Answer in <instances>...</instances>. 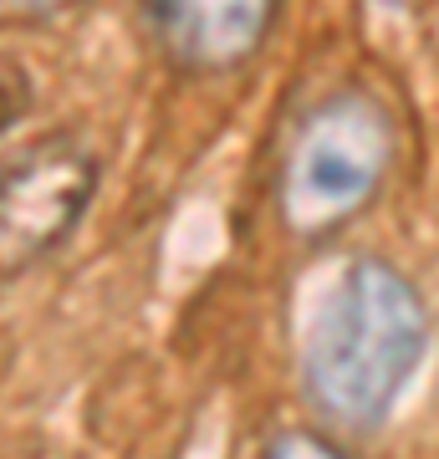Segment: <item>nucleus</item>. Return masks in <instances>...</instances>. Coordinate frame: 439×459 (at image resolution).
Wrapping results in <instances>:
<instances>
[{"instance_id":"obj_5","label":"nucleus","mask_w":439,"mask_h":459,"mask_svg":"<svg viewBox=\"0 0 439 459\" xmlns=\"http://www.w3.org/2000/svg\"><path fill=\"white\" fill-rule=\"evenodd\" d=\"M260 459H358V455H347L322 429H286L260 449Z\"/></svg>"},{"instance_id":"obj_7","label":"nucleus","mask_w":439,"mask_h":459,"mask_svg":"<svg viewBox=\"0 0 439 459\" xmlns=\"http://www.w3.org/2000/svg\"><path fill=\"white\" fill-rule=\"evenodd\" d=\"M82 0H0V26H47Z\"/></svg>"},{"instance_id":"obj_4","label":"nucleus","mask_w":439,"mask_h":459,"mask_svg":"<svg viewBox=\"0 0 439 459\" xmlns=\"http://www.w3.org/2000/svg\"><path fill=\"white\" fill-rule=\"evenodd\" d=\"M144 21L180 77H230L266 51L281 0H144Z\"/></svg>"},{"instance_id":"obj_1","label":"nucleus","mask_w":439,"mask_h":459,"mask_svg":"<svg viewBox=\"0 0 439 459\" xmlns=\"http://www.w3.org/2000/svg\"><path fill=\"white\" fill-rule=\"evenodd\" d=\"M429 352V307L408 271L358 255L322 301L302 347V398L322 424L368 434L393 413Z\"/></svg>"},{"instance_id":"obj_2","label":"nucleus","mask_w":439,"mask_h":459,"mask_svg":"<svg viewBox=\"0 0 439 459\" xmlns=\"http://www.w3.org/2000/svg\"><path fill=\"white\" fill-rule=\"evenodd\" d=\"M399 164V123L368 87H332L281 138L271 204L296 246H327L378 204Z\"/></svg>"},{"instance_id":"obj_3","label":"nucleus","mask_w":439,"mask_h":459,"mask_svg":"<svg viewBox=\"0 0 439 459\" xmlns=\"http://www.w3.org/2000/svg\"><path fill=\"white\" fill-rule=\"evenodd\" d=\"M102 164L77 133H41L0 159V286L36 271L77 235Z\"/></svg>"},{"instance_id":"obj_6","label":"nucleus","mask_w":439,"mask_h":459,"mask_svg":"<svg viewBox=\"0 0 439 459\" xmlns=\"http://www.w3.org/2000/svg\"><path fill=\"white\" fill-rule=\"evenodd\" d=\"M26 108H31V77H26V66L16 56L0 51V138L26 117Z\"/></svg>"}]
</instances>
